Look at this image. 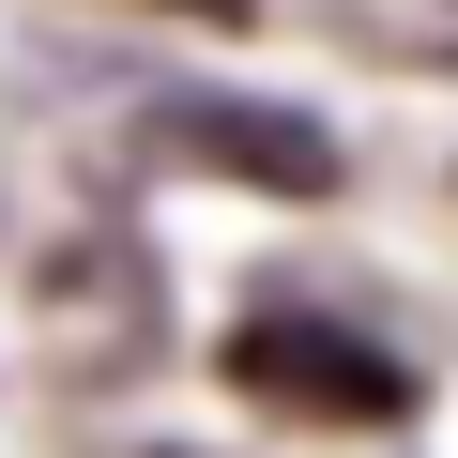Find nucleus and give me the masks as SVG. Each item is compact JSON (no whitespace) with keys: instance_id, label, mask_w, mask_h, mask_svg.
Segmentation results:
<instances>
[{"instance_id":"2","label":"nucleus","mask_w":458,"mask_h":458,"mask_svg":"<svg viewBox=\"0 0 458 458\" xmlns=\"http://www.w3.org/2000/svg\"><path fill=\"white\" fill-rule=\"evenodd\" d=\"M138 138H153L168 168H199V183H245V199H336V183H352L336 123H306V107H276V92H153Z\"/></svg>"},{"instance_id":"1","label":"nucleus","mask_w":458,"mask_h":458,"mask_svg":"<svg viewBox=\"0 0 458 458\" xmlns=\"http://www.w3.org/2000/svg\"><path fill=\"white\" fill-rule=\"evenodd\" d=\"M214 367H229V397H260L291 428H397L412 412V352H382L336 306H245L214 336Z\"/></svg>"},{"instance_id":"4","label":"nucleus","mask_w":458,"mask_h":458,"mask_svg":"<svg viewBox=\"0 0 458 458\" xmlns=\"http://www.w3.org/2000/svg\"><path fill=\"white\" fill-rule=\"evenodd\" d=\"M168 458H183V443H168Z\"/></svg>"},{"instance_id":"3","label":"nucleus","mask_w":458,"mask_h":458,"mask_svg":"<svg viewBox=\"0 0 458 458\" xmlns=\"http://www.w3.org/2000/svg\"><path fill=\"white\" fill-rule=\"evenodd\" d=\"M168 16H199V31H245V16H260V0H168Z\"/></svg>"}]
</instances>
